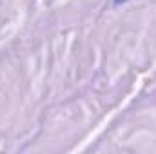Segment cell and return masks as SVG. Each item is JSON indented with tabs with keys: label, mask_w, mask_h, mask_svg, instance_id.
Wrapping results in <instances>:
<instances>
[{
	"label": "cell",
	"mask_w": 156,
	"mask_h": 154,
	"mask_svg": "<svg viewBox=\"0 0 156 154\" xmlns=\"http://www.w3.org/2000/svg\"><path fill=\"white\" fill-rule=\"evenodd\" d=\"M125 2H127V0H113L115 5H122V4H125Z\"/></svg>",
	"instance_id": "obj_1"
}]
</instances>
